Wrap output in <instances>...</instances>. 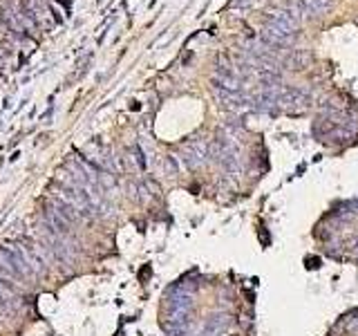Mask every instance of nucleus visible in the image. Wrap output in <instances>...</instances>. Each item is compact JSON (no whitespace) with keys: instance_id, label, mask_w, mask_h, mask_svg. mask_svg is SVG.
Instances as JSON below:
<instances>
[{"instance_id":"2","label":"nucleus","mask_w":358,"mask_h":336,"mask_svg":"<svg viewBox=\"0 0 358 336\" xmlns=\"http://www.w3.org/2000/svg\"><path fill=\"white\" fill-rule=\"evenodd\" d=\"M20 307H22V298L18 294V289H14L5 280H0V312L5 316H14Z\"/></svg>"},{"instance_id":"3","label":"nucleus","mask_w":358,"mask_h":336,"mask_svg":"<svg viewBox=\"0 0 358 336\" xmlns=\"http://www.w3.org/2000/svg\"><path fill=\"white\" fill-rule=\"evenodd\" d=\"M300 3H302V11L309 16H322L331 7V0H300Z\"/></svg>"},{"instance_id":"1","label":"nucleus","mask_w":358,"mask_h":336,"mask_svg":"<svg viewBox=\"0 0 358 336\" xmlns=\"http://www.w3.org/2000/svg\"><path fill=\"white\" fill-rule=\"evenodd\" d=\"M260 41L266 43L273 50H287L296 41V31H289L285 27H278L273 22H264V27L260 31Z\"/></svg>"},{"instance_id":"4","label":"nucleus","mask_w":358,"mask_h":336,"mask_svg":"<svg viewBox=\"0 0 358 336\" xmlns=\"http://www.w3.org/2000/svg\"><path fill=\"white\" fill-rule=\"evenodd\" d=\"M3 318H5V314H3V312H0V323H3Z\"/></svg>"}]
</instances>
